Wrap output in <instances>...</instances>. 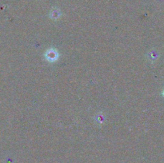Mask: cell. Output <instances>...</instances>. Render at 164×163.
I'll list each match as a JSON object with an SVG mask.
<instances>
[{"instance_id":"1","label":"cell","mask_w":164,"mask_h":163,"mask_svg":"<svg viewBox=\"0 0 164 163\" xmlns=\"http://www.w3.org/2000/svg\"><path fill=\"white\" fill-rule=\"evenodd\" d=\"M163 95H164V91H163Z\"/></svg>"}]
</instances>
